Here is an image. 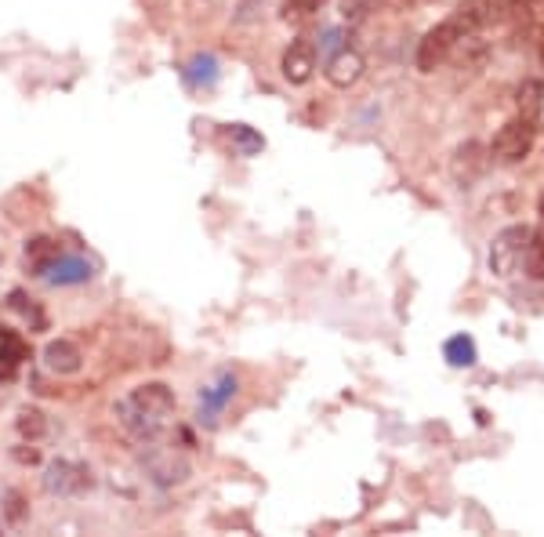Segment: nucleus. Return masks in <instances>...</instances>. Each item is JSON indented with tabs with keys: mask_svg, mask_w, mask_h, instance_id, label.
<instances>
[{
	"mask_svg": "<svg viewBox=\"0 0 544 537\" xmlns=\"http://www.w3.org/2000/svg\"><path fill=\"white\" fill-rule=\"evenodd\" d=\"M530 225H508L494 236L490 244V273L501 276V280H512L526 262V244H530Z\"/></svg>",
	"mask_w": 544,
	"mask_h": 537,
	"instance_id": "3",
	"label": "nucleus"
},
{
	"mask_svg": "<svg viewBox=\"0 0 544 537\" xmlns=\"http://www.w3.org/2000/svg\"><path fill=\"white\" fill-rule=\"evenodd\" d=\"M19 461H26V465H37L40 454H37V450H19Z\"/></svg>",
	"mask_w": 544,
	"mask_h": 537,
	"instance_id": "25",
	"label": "nucleus"
},
{
	"mask_svg": "<svg viewBox=\"0 0 544 537\" xmlns=\"http://www.w3.org/2000/svg\"><path fill=\"white\" fill-rule=\"evenodd\" d=\"M15 429H19L22 440H40V436L48 432V421H44V414H40V411L26 407V411H19V421H15Z\"/></svg>",
	"mask_w": 544,
	"mask_h": 537,
	"instance_id": "18",
	"label": "nucleus"
},
{
	"mask_svg": "<svg viewBox=\"0 0 544 537\" xmlns=\"http://www.w3.org/2000/svg\"><path fill=\"white\" fill-rule=\"evenodd\" d=\"M505 11H512V15H515L519 22H523V26H534V22L541 19L544 0H508Z\"/></svg>",
	"mask_w": 544,
	"mask_h": 537,
	"instance_id": "21",
	"label": "nucleus"
},
{
	"mask_svg": "<svg viewBox=\"0 0 544 537\" xmlns=\"http://www.w3.org/2000/svg\"><path fill=\"white\" fill-rule=\"evenodd\" d=\"M175 392L164 381H146L131 389L127 396H120L113 403V414H117L120 429L131 436L135 443L149 440H164V432L175 425Z\"/></svg>",
	"mask_w": 544,
	"mask_h": 537,
	"instance_id": "1",
	"label": "nucleus"
},
{
	"mask_svg": "<svg viewBox=\"0 0 544 537\" xmlns=\"http://www.w3.org/2000/svg\"><path fill=\"white\" fill-rule=\"evenodd\" d=\"M479 153H483V149H479L476 142H468V146L457 149V157H454V175L461 178V175H465V167H472V178H479V171L486 167V160L479 157Z\"/></svg>",
	"mask_w": 544,
	"mask_h": 537,
	"instance_id": "19",
	"label": "nucleus"
},
{
	"mask_svg": "<svg viewBox=\"0 0 544 537\" xmlns=\"http://www.w3.org/2000/svg\"><path fill=\"white\" fill-rule=\"evenodd\" d=\"M541 59H544V40H541Z\"/></svg>",
	"mask_w": 544,
	"mask_h": 537,
	"instance_id": "28",
	"label": "nucleus"
},
{
	"mask_svg": "<svg viewBox=\"0 0 544 537\" xmlns=\"http://www.w3.org/2000/svg\"><path fill=\"white\" fill-rule=\"evenodd\" d=\"M91 276H95V265H91L88 258L62 251L59 258L51 262L48 273L40 276V280H48L51 287H77V284H88Z\"/></svg>",
	"mask_w": 544,
	"mask_h": 537,
	"instance_id": "7",
	"label": "nucleus"
},
{
	"mask_svg": "<svg viewBox=\"0 0 544 537\" xmlns=\"http://www.w3.org/2000/svg\"><path fill=\"white\" fill-rule=\"evenodd\" d=\"M280 69H283V80H287V84H294V88H298V84H309L312 69H316V44H312V40H305V37L291 40V48L283 51Z\"/></svg>",
	"mask_w": 544,
	"mask_h": 537,
	"instance_id": "6",
	"label": "nucleus"
},
{
	"mask_svg": "<svg viewBox=\"0 0 544 537\" xmlns=\"http://www.w3.org/2000/svg\"><path fill=\"white\" fill-rule=\"evenodd\" d=\"M11 309H15L22 320L30 323L33 331H44V313H40L37 305H33V298H26L22 291H11Z\"/></svg>",
	"mask_w": 544,
	"mask_h": 537,
	"instance_id": "20",
	"label": "nucleus"
},
{
	"mask_svg": "<svg viewBox=\"0 0 544 537\" xmlns=\"http://www.w3.org/2000/svg\"><path fill=\"white\" fill-rule=\"evenodd\" d=\"M62 251H66V247H62L55 236H33V240H26V247H22V265H26V273L44 276Z\"/></svg>",
	"mask_w": 544,
	"mask_h": 537,
	"instance_id": "9",
	"label": "nucleus"
},
{
	"mask_svg": "<svg viewBox=\"0 0 544 537\" xmlns=\"http://www.w3.org/2000/svg\"><path fill=\"white\" fill-rule=\"evenodd\" d=\"M534 142H537V120L515 117L497 131L494 146H490V157L501 160V164H519V160L530 157Z\"/></svg>",
	"mask_w": 544,
	"mask_h": 537,
	"instance_id": "5",
	"label": "nucleus"
},
{
	"mask_svg": "<svg viewBox=\"0 0 544 537\" xmlns=\"http://www.w3.org/2000/svg\"><path fill=\"white\" fill-rule=\"evenodd\" d=\"M526 276L544 280V233H530V244H526Z\"/></svg>",
	"mask_w": 544,
	"mask_h": 537,
	"instance_id": "17",
	"label": "nucleus"
},
{
	"mask_svg": "<svg viewBox=\"0 0 544 537\" xmlns=\"http://www.w3.org/2000/svg\"><path fill=\"white\" fill-rule=\"evenodd\" d=\"M360 77H363V55H360V51L341 48V51H334L331 59H327V80H331L334 88H352Z\"/></svg>",
	"mask_w": 544,
	"mask_h": 537,
	"instance_id": "10",
	"label": "nucleus"
},
{
	"mask_svg": "<svg viewBox=\"0 0 544 537\" xmlns=\"http://www.w3.org/2000/svg\"><path fill=\"white\" fill-rule=\"evenodd\" d=\"M229 138H233V146L240 157H254V153H262L265 149V138L258 131H251L247 124H233L229 127Z\"/></svg>",
	"mask_w": 544,
	"mask_h": 537,
	"instance_id": "16",
	"label": "nucleus"
},
{
	"mask_svg": "<svg viewBox=\"0 0 544 537\" xmlns=\"http://www.w3.org/2000/svg\"><path fill=\"white\" fill-rule=\"evenodd\" d=\"M320 51H323V55H327V59H331L334 51H341V30H327V33H323Z\"/></svg>",
	"mask_w": 544,
	"mask_h": 537,
	"instance_id": "23",
	"label": "nucleus"
},
{
	"mask_svg": "<svg viewBox=\"0 0 544 537\" xmlns=\"http://www.w3.org/2000/svg\"><path fill=\"white\" fill-rule=\"evenodd\" d=\"M541 218H544V196H541Z\"/></svg>",
	"mask_w": 544,
	"mask_h": 537,
	"instance_id": "27",
	"label": "nucleus"
},
{
	"mask_svg": "<svg viewBox=\"0 0 544 537\" xmlns=\"http://www.w3.org/2000/svg\"><path fill=\"white\" fill-rule=\"evenodd\" d=\"M26 516V508H22V494L19 490H8V519L11 523H19Z\"/></svg>",
	"mask_w": 544,
	"mask_h": 537,
	"instance_id": "24",
	"label": "nucleus"
},
{
	"mask_svg": "<svg viewBox=\"0 0 544 537\" xmlns=\"http://www.w3.org/2000/svg\"><path fill=\"white\" fill-rule=\"evenodd\" d=\"M327 0H287V15H312L316 8H323Z\"/></svg>",
	"mask_w": 544,
	"mask_h": 537,
	"instance_id": "22",
	"label": "nucleus"
},
{
	"mask_svg": "<svg viewBox=\"0 0 544 537\" xmlns=\"http://www.w3.org/2000/svg\"><path fill=\"white\" fill-rule=\"evenodd\" d=\"M138 461H142V469L146 476L153 479L156 487H175V483H185L189 476V461L185 454H178L175 447H167L160 440H149V443H138Z\"/></svg>",
	"mask_w": 544,
	"mask_h": 537,
	"instance_id": "2",
	"label": "nucleus"
},
{
	"mask_svg": "<svg viewBox=\"0 0 544 537\" xmlns=\"http://www.w3.org/2000/svg\"><path fill=\"white\" fill-rule=\"evenodd\" d=\"M182 77L185 84L196 91L214 88V84H218V59H214V55H196V59L182 69Z\"/></svg>",
	"mask_w": 544,
	"mask_h": 537,
	"instance_id": "13",
	"label": "nucleus"
},
{
	"mask_svg": "<svg viewBox=\"0 0 544 537\" xmlns=\"http://www.w3.org/2000/svg\"><path fill=\"white\" fill-rule=\"evenodd\" d=\"M44 367L51 374H77L84 367V352L73 342H66V338H59V342H51L44 349Z\"/></svg>",
	"mask_w": 544,
	"mask_h": 537,
	"instance_id": "12",
	"label": "nucleus"
},
{
	"mask_svg": "<svg viewBox=\"0 0 544 537\" xmlns=\"http://www.w3.org/2000/svg\"><path fill=\"white\" fill-rule=\"evenodd\" d=\"M443 356H447L450 367H472V363L479 360L476 338H472V334H454V338H447V345H443Z\"/></svg>",
	"mask_w": 544,
	"mask_h": 537,
	"instance_id": "15",
	"label": "nucleus"
},
{
	"mask_svg": "<svg viewBox=\"0 0 544 537\" xmlns=\"http://www.w3.org/2000/svg\"><path fill=\"white\" fill-rule=\"evenodd\" d=\"M40 483H44V490H48L51 498H84V494L95 487V476H91V469L84 461L59 458L44 469Z\"/></svg>",
	"mask_w": 544,
	"mask_h": 537,
	"instance_id": "4",
	"label": "nucleus"
},
{
	"mask_svg": "<svg viewBox=\"0 0 544 537\" xmlns=\"http://www.w3.org/2000/svg\"><path fill=\"white\" fill-rule=\"evenodd\" d=\"M515 106H519V117L541 120V109H544V84L541 80H523L519 91H515Z\"/></svg>",
	"mask_w": 544,
	"mask_h": 537,
	"instance_id": "14",
	"label": "nucleus"
},
{
	"mask_svg": "<svg viewBox=\"0 0 544 537\" xmlns=\"http://www.w3.org/2000/svg\"><path fill=\"white\" fill-rule=\"evenodd\" d=\"M30 360V345L19 331L11 327H0V381H11L19 374L22 363Z\"/></svg>",
	"mask_w": 544,
	"mask_h": 537,
	"instance_id": "8",
	"label": "nucleus"
},
{
	"mask_svg": "<svg viewBox=\"0 0 544 537\" xmlns=\"http://www.w3.org/2000/svg\"><path fill=\"white\" fill-rule=\"evenodd\" d=\"M236 396V378L233 374H222V381L218 385H211V389L200 392V421H207V425H214L218 421V414H222V407Z\"/></svg>",
	"mask_w": 544,
	"mask_h": 537,
	"instance_id": "11",
	"label": "nucleus"
},
{
	"mask_svg": "<svg viewBox=\"0 0 544 537\" xmlns=\"http://www.w3.org/2000/svg\"><path fill=\"white\" fill-rule=\"evenodd\" d=\"M374 4H381V0H360V8H374Z\"/></svg>",
	"mask_w": 544,
	"mask_h": 537,
	"instance_id": "26",
	"label": "nucleus"
}]
</instances>
